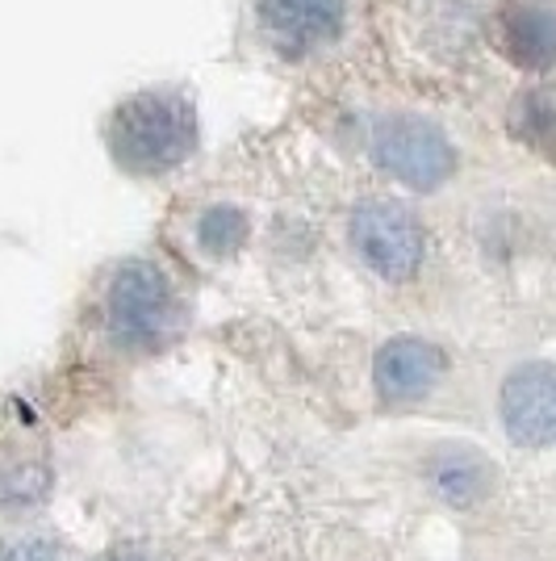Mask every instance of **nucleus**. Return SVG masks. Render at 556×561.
I'll return each mask as SVG.
<instances>
[{
    "instance_id": "obj_12",
    "label": "nucleus",
    "mask_w": 556,
    "mask_h": 561,
    "mask_svg": "<svg viewBox=\"0 0 556 561\" xmlns=\"http://www.w3.org/2000/svg\"><path fill=\"white\" fill-rule=\"evenodd\" d=\"M0 561H63V558L50 545H43V540H13V545L0 549Z\"/></svg>"
},
{
    "instance_id": "obj_7",
    "label": "nucleus",
    "mask_w": 556,
    "mask_h": 561,
    "mask_svg": "<svg viewBox=\"0 0 556 561\" xmlns=\"http://www.w3.org/2000/svg\"><path fill=\"white\" fill-rule=\"evenodd\" d=\"M502 423L523 448L556 445V365H523L507 377Z\"/></svg>"
},
{
    "instance_id": "obj_2",
    "label": "nucleus",
    "mask_w": 556,
    "mask_h": 561,
    "mask_svg": "<svg viewBox=\"0 0 556 561\" xmlns=\"http://www.w3.org/2000/svg\"><path fill=\"white\" fill-rule=\"evenodd\" d=\"M247 34L277 68H331L360 34V0H247Z\"/></svg>"
},
{
    "instance_id": "obj_3",
    "label": "nucleus",
    "mask_w": 556,
    "mask_h": 561,
    "mask_svg": "<svg viewBox=\"0 0 556 561\" xmlns=\"http://www.w3.org/2000/svg\"><path fill=\"white\" fill-rule=\"evenodd\" d=\"M105 319L121 348L155 352L172 344L185 323V306L176 298L172 280L151 260H126L117 264L105 294Z\"/></svg>"
},
{
    "instance_id": "obj_4",
    "label": "nucleus",
    "mask_w": 556,
    "mask_h": 561,
    "mask_svg": "<svg viewBox=\"0 0 556 561\" xmlns=\"http://www.w3.org/2000/svg\"><path fill=\"white\" fill-rule=\"evenodd\" d=\"M369 156L385 176L406 188L431 193L452 181L456 172V147L431 117L410 110H385L369 122Z\"/></svg>"
},
{
    "instance_id": "obj_1",
    "label": "nucleus",
    "mask_w": 556,
    "mask_h": 561,
    "mask_svg": "<svg viewBox=\"0 0 556 561\" xmlns=\"http://www.w3.org/2000/svg\"><path fill=\"white\" fill-rule=\"evenodd\" d=\"M105 147L130 176H167L201 147V117L185 89L151 84L121 96L105 117Z\"/></svg>"
},
{
    "instance_id": "obj_9",
    "label": "nucleus",
    "mask_w": 556,
    "mask_h": 561,
    "mask_svg": "<svg viewBox=\"0 0 556 561\" xmlns=\"http://www.w3.org/2000/svg\"><path fill=\"white\" fill-rule=\"evenodd\" d=\"M436 486L452 503H473L489 486V466L477 453H443L436 461Z\"/></svg>"
},
{
    "instance_id": "obj_13",
    "label": "nucleus",
    "mask_w": 556,
    "mask_h": 561,
    "mask_svg": "<svg viewBox=\"0 0 556 561\" xmlns=\"http://www.w3.org/2000/svg\"><path fill=\"white\" fill-rule=\"evenodd\" d=\"M114 561H147V558H139V553H117Z\"/></svg>"
},
{
    "instance_id": "obj_8",
    "label": "nucleus",
    "mask_w": 556,
    "mask_h": 561,
    "mask_svg": "<svg viewBox=\"0 0 556 561\" xmlns=\"http://www.w3.org/2000/svg\"><path fill=\"white\" fill-rule=\"evenodd\" d=\"M448 369V356L427 340H390L377 352V386L390 402H415Z\"/></svg>"
},
{
    "instance_id": "obj_11",
    "label": "nucleus",
    "mask_w": 556,
    "mask_h": 561,
    "mask_svg": "<svg viewBox=\"0 0 556 561\" xmlns=\"http://www.w3.org/2000/svg\"><path fill=\"white\" fill-rule=\"evenodd\" d=\"M514 130H519V139H528L535 151H548L556 156V105L553 96H523L519 101V110H514Z\"/></svg>"
},
{
    "instance_id": "obj_6",
    "label": "nucleus",
    "mask_w": 556,
    "mask_h": 561,
    "mask_svg": "<svg viewBox=\"0 0 556 561\" xmlns=\"http://www.w3.org/2000/svg\"><path fill=\"white\" fill-rule=\"evenodd\" d=\"M494 47L519 71L556 68V4L553 0H502L494 9Z\"/></svg>"
},
{
    "instance_id": "obj_10",
    "label": "nucleus",
    "mask_w": 556,
    "mask_h": 561,
    "mask_svg": "<svg viewBox=\"0 0 556 561\" xmlns=\"http://www.w3.org/2000/svg\"><path fill=\"white\" fill-rule=\"evenodd\" d=\"M247 234H252V222L239 206H209L197 218V243L209 256H231L247 243Z\"/></svg>"
},
{
    "instance_id": "obj_5",
    "label": "nucleus",
    "mask_w": 556,
    "mask_h": 561,
    "mask_svg": "<svg viewBox=\"0 0 556 561\" xmlns=\"http://www.w3.org/2000/svg\"><path fill=\"white\" fill-rule=\"evenodd\" d=\"M356 256L369 264L377 277L410 280L427 256V231L415 214L394 197H369L351 210L348 222Z\"/></svg>"
}]
</instances>
